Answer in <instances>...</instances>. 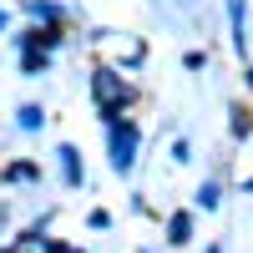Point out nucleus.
Returning <instances> with one entry per match:
<instances>
[{
	"label": "nucleus",
	"instance_id": "obj_8",
	"mask_svg": "<svg viewBox=\"0 0 253 253\" xmlns=\"http://www.w3.org/2000/svg\"><path fill=\"white\" fill-rule=\"evenodd\" d=\"M0 31H5V10H0Z\"/></svg>",
	"mask_w": 253,
	"mask_h": 253
},
{
	"label": "nucleus",
	"instance_id": "obj_1",
	"mask_svg": "<svg viewBox=\"0 0 253 253\" xmlns=\"http://www.w3.org/2000/svg\"><path fill=\"white\" fill-rule=\"evenodd\" d=\"M91 91H96V107H101V117H107V126H112V122H122L126 101H132V86H126L117 71L96 66V71H91Z\"/></svg>",
	"mask_w": 253,
	"mask_h": 253
},
{
	"label": "nucleus",
	"instance_id": "obj_3",
	"mask_svg": "<svg viewBox=\"0 0 253 253\" xmlns=\"http://www.w3.org/2000/svg\"><path fill=\"white\" fill-rule=\"evenodd\" d=\"M193 238V213H172L167 218V243H187Z\"/></svg>",
	"mask_w": 253,
	"mask_h": 253
},
{
	"label": "nucleus",
	"instance_id": "obj_7",
	"mask_svg": "<svg viewBox=\"0 0 253 253\" xmlns=\"http://www.w3.org/2000/svg\"><path fill=\"white\" fill-rule=\"evenodd\" d=\"M31 15H36V20H56V5H46V0H31Z\"/></svg>",
	"mask_w": 253,
	"mask_h": 253
},
{
	"label": "nucleus",
	"instance_id": "obj_9",
	"mask_svg": "<svg viewBox=\"0 0 253 253\" xmlns=\"http://www.w3.org/2000/svg\"><path fill=\"white\" fill-rule=\"evenodd\" d=\"M208 253H223V248H218V243H213V248H208Z\"/></svg>",
	"mask_w": 253,
	"mask_h": 253
},
{
	"label": "nucleus",
	"instance_id": "obj_2",
	"mask_svg": "<svg viewBox=\"0 0 253 253\" xmlns=\"http://www.w3.org/2000/svg\"><path fill=\"white\" fill-rule=\"evenodd\" d=\"M112 167H117L122 177L137 167V122H126V117L112 122Z\"/></svg>",
	"mask_w": 253,
	"mask_h": 253
},
{
	"label": "nucleus",
	"instance_id": "obj_4",
	"mask_svg": "<svg viewBox=\"0 0 253 253\" xmlns=\"http://www.w3.org/2000/svg\"><path fill=\"white\" fill-rule=\"evenodd\" d=\"M56 157H61V167H66V182L76 187V182H81V162H76V147H61Z\"/></svg>",
	"mask_w": 253,
	"mask_h": 253
},
{
	"label": "nucleus",
	"instance_id": "obj_10",
	"mask_svg": "<svg viewBox=\"0 0 253 253\" xmlns=\"http://www.w3.org/2000/svg\"><path fill=\"white\" fill-rule=\"evenodd\" d=\"M248 86H253V71H248Z\"/></svg>",
	"mask_w": 253,
	"mask_h": 253
},
{
	"label": "nucleus",
	"instance_id": "obj_5",
	"mask_svg": "<svg viewBox=\"0 0 253 253\" xmlns=\"http://www.w3.org/2000/svg\"><path fill=\"white\" fill-rule=\"evenodd\" d=\"M41 122H46V112H41L36 101H26V107H20V126H26V132H36Z\"/></svg>",
	"mask_w": 253,
	"mask_h": 253
},
{
	"label": "nucleus",
	"instance_id": "obj_6",
	"mask_svg": "<svg viewBox=\"0 0 253 253\" xmlns=\"http://www.w3.org/2000/svg\"><path fill=\"white\" fill-rule=\"evenodd\" d=\"M198 203L213 213V208H218V182H203V187H198Z\"/></svg>",
	"mask_w": 253,
	"mask_h": 253
}]
</instances>
